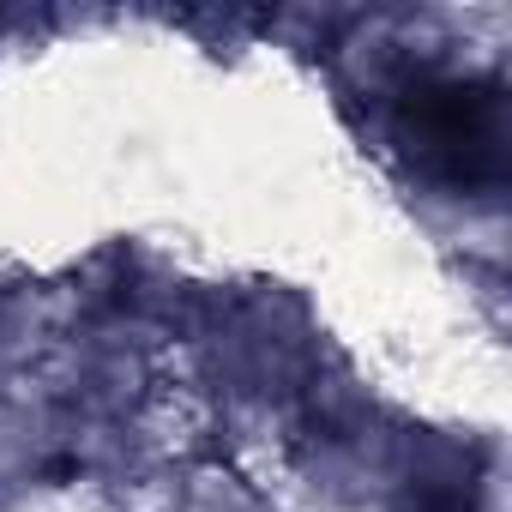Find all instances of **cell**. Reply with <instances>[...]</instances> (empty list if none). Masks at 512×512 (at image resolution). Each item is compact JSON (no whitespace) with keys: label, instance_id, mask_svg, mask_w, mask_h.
<instances>
[{"label":"cell","instance_id":"obj_1","mask_svg":"<svg viewBox=\"0 0 512 512\" xmlns=\"http://www.w3.org/2000/svg\"><path fill=\"white\" fill-rule=\"evenodd\" d=\"M398 145L410 151V163L446 187H488L500 181V91L488 79H458V73H434V79H410L398 91Z\"/></svg>","mask_w":512,"mask_h":512}]
</instances>
